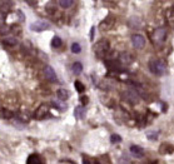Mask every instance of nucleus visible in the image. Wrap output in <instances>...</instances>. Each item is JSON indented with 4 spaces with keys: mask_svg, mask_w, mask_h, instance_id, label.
Segmentation results:
<instances>
[{
    "mask_svg": "<svg viewBox=\"0 0 174 164\" xmlns=\"http://www.w3.org/2000/svg\"><path fill=\"white\" fill-rule=\"evenodd\" d=\"M109 50H110V44L107 39H102L94 45V53L98 58H105Z\"/></svg>",
    "mask_w": 174,
    "mask_h": 164,
    "instance_id": "f03ea898",
    "label": "nucleus"
},
{
    "mask_svg": "<svg viewBox=\"0 0 174 164\" xmlns=\"http://www.w3.org/2000/svg\"><path fill=\"white\" fill-rule=\"evenodd\" d=\"M9 28L7 26V25H0V34H8V33H9Z\"/></svg>",
    "mask_w": 174,
    "mask_h": 164,
    "instance_id": "393cba45",
    "label": "nucleus"
},
{
    "mask_svg": "<svg viewBox=\"0 0 174 164\" xmlns=\"http://www.w3.org/2000/svg\"><path fill=\"white\" fill-rule=\"evenodd\" d=\"M53 104V107H55L58 110H62V112H64L65 109H67V105L65 104H62V103H58V102H53L51 103Z\"/></svg>",
    "mask_w": 174,
    "mask_h": 164,
    "instance_id": "4be33fe9",
    "label": "nucleus"
},
{
    "mask_svg": "<svg viewBox=\"0 0 174 164\" xmlns=\"http://www.w3.org/2000/svg\"><path fill=\"white\" fill-rule=\"evenodd\" d=\"M3 44L7 47H14V45H16V39L15 38H4Z\"/></svg>",
    "mask_w": 174,
    "mask_h": 164,
    "instance_id": "f3484780",
    "label": "nucleus"
},
{
    "mask_svg": "<svg viewBox=\"0 0 174 164\" xmlns=\"http://www.w3.org/2000/svg\"><path fill=\"white\" fill-rule=\"evenodd\" d=\"M73 3H74V0H59V5L64 9L70 8L73 5Z\"/></svg>",
    "mask_w": 174,
    "mask_h": 164,
    "instance_id": "6ab92c4d",
    "label": "nucleus"
},
{
    "mask_svg": "<svg viewBox=\"0 0 174 164\" xmlns=\"http://www.w3.org/2000/svg\"><path fill=\"white\" fill-rule=\"evenodd\" d=\"M49 115V107L46 104H41L34 113V118L35 119H44L45 117Z\"/></svg>",
    "mask_w": 174,
    "mask_h": 164,
    "instance_id": "39448f33",
    "label": "nucleus"
},
{
    "mask_svg": "<svg viewBox=\"0 0 174 164\" xmlns=\"http://www.w3.org/2000/svg\"><path fill=\"white\" fill-rule=\"evenodd\" d=\"M148 67L154 75H163L167 72V63L162 59H150Z\"/></svg>",
    "mask_w": 174,
    "mask_h": 164,
    "instance_id": "f257e3e1",
    "label": "nucleus"
},
{
    "mask_svg": "<svg viewBox=\"0 0 174 164\" xmlns=\"http://www.w3.org/2000/svg\"><path fill=\"white\" fill-rule=\"evenodd\" d=\"M62 44H63V42H62V39H60L59 37H54V38H53V40H51V47H53V48L58 49V48L62 47Z\"/></svg>",
    "mask_w": 174,
    "mask_h": 164,
    "instance_id": "dca6fc26",
    "label": "nucleus"
},
{
    "mask_svg": "<svg viewBox=\"0 0 174 164\" xmlns=\"http://www.w3.org/2000/svg\"><path fill=\"white\" fill-rule=\"evenodd\" d=\"M94 33H95V29H94V26L92 28V31H90V39L93 40V38H94Z\"/></svg>",
    "mask_w": 174,
    "mask_h": 164,
    "instance_id": "cd10ccee",
    "label": "nucleus"
},
{
    "mask_svg": "<svg viewBox=\"0 0 174 164\" xmlns=\"http://www.w3.org/2000/svg\"><path fill=\"white\" fill-rule=\"evenodd\" d=\"M29 164H39L41 162L40 159V155L39 154H32V155H29L28 160H26Z\"/></svg>",
    "mask_w": 174,
    "mask_h": 164,
    "instance_id": "ddd939ff",
    "label": "nucleus"
},
{
    "mask_svg": "<svg viewBox=\"0 0 174 164\" xmlns=\"http://www.w3.org/2000/svg\"><path fill=\"white\" fill-rule=\"evenodd\" d=\"M72 51L75 53V54L80 53V51H81V47H80V44H78V43H73V44H72Z\"/></svg>",
    "mask_w": 174,
    "mask_h": 164,
    "instance_id": "5701e85b",
    "label": "nucleus"
},
{
    "mask_svg": "<svg viewBox=\"0 0 174 164\" xmlns=\"http://www.w3.org/2000/svg\"><path fill=\"white\" fill-rule=\"evenodd\" d=\"M75 117H76L78 119H83V118L85 117V109H84L83 107H78V108L75 109Z\"/></svg>",
    "mask_w": 174,
    "mask_h": 164,
    "instance_id": "a211bd4d",
    "label": "nucleus"
},
{
    "mask_svg": "<svg viewBox=\"0 0 174 164\" xmlns=\"http://www.w3.org/2000/svg\"><path fill=\"white\" fill-rule=\"evenodd\" d=\"M56 96H58V99H59V100L64 102V100H67L69 98V91L67 89H59L56 91Z\"/></svg>",
    "mask_w": 174,
    "mask_h": 164,
    "instance_id": "f8f14e48",
    "label": "nucleus"
},
{
    "mask_svg": "<svg viewBox=\"0 0 174 164\" xmlns=\"http://www.w3.org/2000/svg\"><path fill=\"white\" fill-rule=\"evenodd\" d=\"M80 102H81V104H84V105L88 104V96H85V95L81 96V98H80Z\"/></svg>",
    "mask_w": 174,
    "mask_h": 164,
    "instance_id": "bb28decb",
    "label": "nucleus"
},
{
    "mask_svg": "<svg viewBox=\"0 0 174 164\" xmlns=\"http://www.w3.org/2000/svg\"><path fill=\"white\" fill-rule=\"evenodd\" d=\"M74 85H75V89H76V91H78V93H83V91L85 90L84 84H83L81 82H79V80H76V82L74 83Z\"/></svg>",
    "mask_w": 174,
    "mask_h": 164,
    "instance_id": "412c9836",
    "label": "nucleus"
},
{
    "mask_svg": "<svg viewBox=\"0 0 174 164\" xmlns=\"http://www.w3.org/2000/svg\"><path fill=\"white\" fill-rule=\"evenodd\" d=\"M132 61H133V56L129 53H120V55H119V63H122L124 65H128Z\"/></svg>",
    "mask_w": 174,
    "mask_h": 164,
    "instance_id": "9d476101",
    "label": "nucleus"
},
{
    "mask_svg": "<svg viewBox=\"0 0 174 164\" xmlns=\"http://www.w3.org/2000/svg\"><path fill=\"white\" fill-rule=\"evenodd\" d=\"M44 75H45V78H46L48 80H50V82H56V74H55L54 69H53L51 67H49V65L44 68Z\"/></svg>",
    "mask_w": 174,
    "mask_h": 164,
    "instance_id": "1a4fd4ad",
    "label": "nucleus"
},
{
    "mask_svg": "<svg viewBox=\"0 0 174 164\" xmlns=\"http://www.w3.org/2000/svg\"><path fill=\"white\" fill-rule=\"evenodd\" d=\"M130 153H132L135 158H141V157H144V150H143V148H140L139 145H132V147H130Z\"/></svg>",
    "mask_w": 174,
    "mask_h": 164,
    "instance_id": "9b49d317",
    "label": "nucleus"
},
{
    "mask_svg": "<svg viewBox=\"0 0 174 164\" xmlns=\"http://www.w3.org/2000/svg\"><path fill=\"white\" fill-rule=\"evenodd\" d=\"M132 43H133L134 48H137V49H143L144 45H146V39H144V37L140 35V34H134V35L132 37Z\"/></svg>",
    "mask_w": 174,
    "mask_h": 164,
    "instance_id": "423d86ee",
    "label": "nucleus"
},
{
    "mask_svg": "<svg viewBox=\"0 0 174 164\" xmlns=\"http://www.w3.org/2000/svg\"><path fill=\"white\" fill-rule=\"evenodd\" d=\"M110 142H111V143H119V142H122V138H120V135H118V134H113V135L110 137Z\"/></svg>",
    "mask_w": 174,
    "mask_h": 164,
    "instance_id": "b1692460",
    "label": "nucleus"
},
{
    "mask_svg": "<svg viewBox=\"0 0 174 164\" xmlns=\"http://www.w3.org/2000/svg\"><path fill=\"white\" fill-rule=\"evenodd\" d=\"M26 4L28 5H30V7H35L38 4V0H25Z\"/></svg>",
    "mask_w": 174,
    "mask_h": 164,
    "instance_id": "a878e982",
    "label": "nucleus"
},
{
    "mask_svg": "<svg viewBox=\"0 0 174 164\" xmlns=\"http://www.w3.org/2000/svg\"><path fill=\"white\" fill-rule=\"evenodd\" d=\"M2 115H3V118H5V119H11V118L14 117L13 112H10V110H9V109H7V108L2 109Z\"/></svg>",
    "mask_w": 174,
    "mask_h": 164,
    "instance_id": "aec40b11",
    "label": "nucleus"
},
{
    "mask_svg": "<svg viewBox=\"0 0 174 164\" xmlns=\"http://www.w3.org/2000/svg\"><path fill=\"white\" fill-rule=\"evenodd\" d=\"M49 28H50V24L48 21H45V20H38V21H35V23H33L30 25V29L33 31H44V30H46Z\"/></svg>",
    "mask_w": 174,
    "mask_h": 164,
    "instance_id": "20e7f679",
    "label": "nucleus"
},
{
    "mask_svg": "<svg viewBox=\"0 0 174 164\" xmlns=\"http://www.w3.org/2000/svg\"><path fill=\"white\" fill-rule=\"evenodd\" d=\"M123 96L125 98V99H127L128 102H130L132 104H135V103H138V102H139V96H138V95H137V93H134L133 90L125 91V93L123 94Z\"/></svg>",
    "mask_w": 174,
    "mask_h": 164,
    "instance_id": "6e6552de",
    "label": "nucleus"
},
{
    "mask_svg": "<svg viewBox=\"0 0 174 164\" xmlns=\"http://www.w3.org/2000/svg\"><path fill=\"white\" fill-rule=\"evenodd\" d=\"M165 38H167V29L165 28L155 29L153 33V37H152L153 43H155V44H162L165 40Z\"/></svg>",
    "mask_w": 174,
    "mask_h": 164,
    "instance_id": "7ed1b4c3",
    "label": "nucleus"
},
{
    "mask_svg": "<svg viewBox=\"0 0 174 164\" xmlns=\"http://www.w3.org/2000/svg\"><path fill=\"white\" fill-rule=\"evenodd\" d=\"M72 70H73V73H74L75 75H79V74L83 72V65H81V63H79V61L74 63V64H73Z\"/></svg>",
    "mask_w": 174,
    "mask_h": 164,
    "instance_id": "2eb2a0df",
    "label": "nucleus"
},
{
    "mask_svg": "<svg viewBox=\"0 0 174 164\" xmlns=\"http://www.w3.org/2000/svg\"><path fill=\"white\" fill-rule=\"evenodd\" d=\"M159 152H160V154H168V153H173L174 148L172 145H169V144H162Z\"/></svg>",
    "mask_w": 174,
    "mask_h": 164,
    "instance_id": "4468645a",
    "label": "nucleus"
},
{
    "mask_svg": "<svg viewBox=\"0 0 174 164\" xmlns=\"http://www.w3.org/2000/svg\"><path fill=\"white\" fill-rule=\"evenodd\" d=\"M114 24H115V18L113 16V15H108L102 23H100V29L102 30H109V29H111L113 26H114Z\"/></svg>",
    "mask_w": 174,
    "mask_h": 164,
    "instance_id": "0eeeda50",
    "label": "nucleus"
}]
</instances>
